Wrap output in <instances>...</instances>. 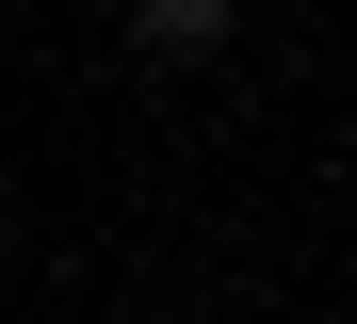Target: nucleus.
Listing matches in <instances>:
<instances>
[{
  "instance_id": "nucleus-1",
  "label": "nucleus",
  "mask_w": 357,
  "mask_h": 324,
  "mask_svg": "<svg viewBox=\"0 0 357 324\" xmlns=\"http://www.w3.org/2000/svg\"><path fill=\"white\" fill-rule=\"evenodd\" d=\"M130 33H146L162 65H195V49H227V0H130Z\"/></svg>"
}]
</instances>
